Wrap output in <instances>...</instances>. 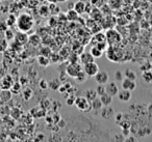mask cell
<instances>
[{
  "mask_svg": "<svg viewBox=\"0 0 152 142\" xmlns=\"http://www.w3.org/2000/svg\"><path fill=\"white\" fill-rule=\"evenodd\" d=\"M34 26V19L31 15L26 13L20 14L17 17V23L16 27L19 31L29 32Z\"/></svg>",
  "mask_w": 152,
  "mask_h": 142,
  "instance_id": "1",
  "label": "cell"
},
{
  "mask_svg": "<svg viewBox=\"0 0 152 142\" xmlns=\"http://www.w3.org/2000/svg\"><path fill=\"white\" fill-rule=\"evenodd\" d=\"M106 57L113 62H118L124 57V52L118 46H108L106 49Z\"/></svg>",
  "mask_w": 152,
  "mask_h": 142,
  "instance_id": "2",
  "label": "cell"
},
{
  "mask_svg": "<svg viewBox=\"0 0 152 142\" xmlns=\"http://www.w3.org/2000/svg\"><path fill=\"white\" fill-rule=\"evenodd\" d=\"M105 38L108 46H119V44L122 42V36L114 28H110L106 30Z\"/></svg>",
  "mask_w": 152,
  "mask_h": 142,
  "instance_id": "3",
  "label": "cell"
},
{
  "mask_svg": "<svg viewBox=\"0 0 152 142\" xmlns=\"http://www.w3.org/2000/svg\"><path fill=\"white\" fill-rule=\"evenodd\" d=\"M74 105H75L76 108L78 109L79 111H83V112H90V111L92 110L91 102H90L85 96L76 98L75 104Z\"/></svg>",
  "mask_w": 152,
  "mask_h": 142,
  "instance_id": "4",
  "label": "cell"
},
{
  "mask_svg": "<svg viewBox=\"0 0 152 142\" xmlns=\"http://www.w3.org/2000/svg\"><path fill=\"white\" fill-rule=\"evenodd\" d=\"M83 70V67H81L78 62L75 63H69L66 67V74L67 76L71 78H75L76 76L78 75L79 72H81Z\"/></svg>",
  "mask_w": 152,
  "mask_h": 142,
  "instance_id": "5",
  "label": "cell"
},
{
  "mask_svg": "<svg viewBox=\"0 0 152 142\" xmlns=\"http://www.w3.org/2000/svg\"><path fill=\"white\" fill-rule=\"evenodd\" d=\"M83 71L88 75V77H95V75L100 70H99V65L95 61H93V62L83 64Z\"/></svg>",
  "mask_w": 152,
  "mask_h": 142,
  "instance_id": "6",
  "label": "cell"
},
{
  "mask_svg": "<svg viewBox=\"0 0 152 142\" xmlns=\"http://www.w3.org/2000/svg\"><path fill=\"white\" fill-rule=\"evenodd\" d=\"M14 77L12 75H5L0 80V89L1 90H11L14 83Z\"/></svg>",
  "mask_w": 152,
  "mask_h": 142,
  "instance_id": "7",
  "label": "cell"
},
{
  "mask_svg": "<svg viewBox=\"0 0 152 142\" xmlns=\"http://www.w3.org/2000/svg\"><path fill=\"white\" fill-rule=\"evenodd\" d=\"M100 116L104 119H112L115 116V110L110 105L108 106H103L100 109Z\"/></svg>",
  "mask_w": 152,
  "mask_h": 142,
  "instance_id": "8",
  "label": "cell"
},
{
  "mask_svg": "<svg viewBox=\"0 0 152 142\" xmlns=\"http://www.w3.org/2000/svg\"><path fill=\"white\" fill-rule=\"evenodd\" d=\"M95 80L98 84L105 85L107 82H110V75L106 71H99L95 75Z\"/></svg>",
  "mask_w": 152,
  "mask_h": 142,
  "instance_id": "9",
  "label": "cell"
},
{
  "mask_svg": "<svg viewBox=\"0 0 152 142\" xmlns=\"http://www.w3.org/2000/svg\"><path fill=\"white\" fill-rule=\"evenodd\" d=\"M105 90H106V93H108L110 96H112L113 98L116 96L119 92V86L116 82H107L105 84Z\"/></svg>",
  "mask_w": 152,
  "mask_h": 142,
  "instance_id": "10",
  "label": "cell"
},
{
  "mask_svg": "<svg viewBox=\"0 0 152 142\" xmlns=\"http://www.w3.org/2000/svg\"><path fill=\"white\" fill-rule=\"evenodd\" d=\"M29 113L34 118H42V117H45L47 115V111L45 110V109H43L41 106H37V107L31 108Z\"/></svg>",
  "mask_w": 152,
  "mask_h": 142,
  "instance_id": "11",
  "label": "cell"
},
{
  "mask_svg": "<svg viewBox=\"0 0 152 142\" xmlns=\"http://www.w3.org/2000/svg\"><path fill=\"white\" fill-rule=\"evenodd\" d=\"M117 96H118L119 101H121V102H129L131 99V96H132V94H131V91L130 90H127V89H122V90H119L118 94H117Z\"/></svg>",
  "mask_w": 152,
  "mask_h": 142,
  "instance_id": "12",
  "label": "cell"
},
{
  "mask_svg": "<svg viewBox=\"0 0 152 142\" xmlns=\"http://www.w3.org/2000/svg\"><path fill=\"white\" fill-rule=\"evenodd\" d=\"M16 43L18 44L22 45L23 46L24 44L28 42V36H27V32H23V31H19L18 33L15 34V38H14Z\"/></svg>",
  "mask_w": 152,
  "mask_h": 142,
  "instance_id": "13",
  "label": "cell"
},
{
  "mask_svg": "<svg viewBox=\"0 0 152 142\" xmlns=\"http://www.w3.org/2000/svg\"><path fill=\"white\" fill-rule=\"evenodd\" d=\"M79 60L83 64H87V63L95 61V58L91 54V52H83L79 54Z\"/></svg>",
  "mask_w": 152,
  "mask_h": 142,
  "instance_id": "14",
  "label": "cell"
},
{
  "mask_svg": "<svg viewBox=\"0 0 152 142\" xmlns=\"http://www.w3.org/2000/svg\"><path fill=\"white\" fill-rule=\"evenodd\" d=\"M122 88L123 89H127V90H134L137 88V83H135V80H130L124 78V80L122 81Z\"/></svg>",
  "mask_w": 152,
  "mask_h": 142,
  "instance_id": "15",
  "label": "cell"
},
{
  "mask_svg": "<svg viewBox=\"0 0 152 142\" xmlns=\"http://www.w3.org/2000/svg\"><path fill=\"white\" fill-rule=\"evenodd\" d=\"M61 84V79H57V78H53V79L49 80L48 81V88H50L53 91H58V88Z\"/></svg>",
  "mask_w": 152,
  "mask_h": 142,
  "instance_id": "16",
  "label": "cell"
},
{
  "mask_svg": "<svg viewBox=\"0 0 152 142\" xmlns=\"http://www.w3.org/2000/svg\"><path fill=\"white\" fill-rule=\"evenodd\" d=\"M28 43H29L31 46L37 47L42 43V38H41V36H39L38 33L31 34V36H28Z\"/></svg>",
  "mask_w": 152,
  "mask_h": 142,
  "instance_id": "17",
  "label": "cell"
},
{
  "mask_svg": "<svg viewBox=\"0 0 152 142\" xmlns=\"http://www.w3.org/2000/svg\"><path fill=\"white\" fill-rule=\"evenodd\" d=\"M103 42H106V38H105V33H102V32H97L95 33V36H93L92 38V43H93V46L98 43H103Z\"/></svg>",
  "mask_w": 152,
  "mask_h": 142,
  "instance_id": "18",
  "label": "cell"
},
{
  "mask_svg": "<svg viewBox=\"0 0 152 142\" xmlns=\"http://www.w3.org/2000/svg\"><path fill=\"white\" fill-rule=\"evenodd\" d=\"M74 9L76 11V13L78 15H83V14L86 13V3L83 2V1H77V2L74 3Z\"/></svg>",
  "mask_w": 152,
  "mask_h": 142,
  "instance_id": "19",
  "label": "cell"
},
{
  "mask_svg": "<svg viewBox=\"0 0 152 142\" xmlns=\"http://www.w3.org/2000/svg\"><path fill=\"white\" fill-rule=\"evenodd\" d=\"M37 60H38L39 65H40V67H49V64L51 63L50 58H49V57H47V56H44V55H39Z\"/></svg>",
  "mask_w": 152,
  "mask_h": 142,
  "instance_id": "20",
  "label": "cell"
},
{
  "mask_svg": "<svg viewBox=\"0 0 152 142\" xmlns=\"http://www.w3.org/2000/svg\"><path fill=\"white\" fill-rule=\"evenodd\" d=\"M78 14L76 13V11L74 9H70L69 11L66 13V17H67V20L68 21H76V20L78 19Z\"/></svg>",
  "mask_w": 152,
  "mask_h": 142,
  "instance_id": "21",
  "label": "cell"
},
{
  "mask_svg": "<svg viewBox=\"0 0 152 142\" xmlns=\"http://www.w3.org/2000/svg\"><path fill=\"white\" fill-rule=\"evenodd\" d=\"M91 106H92V110L100 111V109L103 107V105H102L101 100H100L99 96H97V98L94 99L93 101H91Z\"/></svg>",
  "mask_w": 152,
  "mask_h": 142,
  "instance_id": "22",
  "label": "cell"
},
{
  "mask_svg": "<svg viewBox=\"0 0 152 142\" xmlns=\"http://www.w3.org/2000/svg\"><path fill=\"white\" fill-rule=\"evenodd\" d=\"M99 98H100V100H101V103L103 106H108V105H110L113 102V96H110L108 93H106V92L104 94H102V96H100Z\"/></svg>",
  "mask_w": 152,
  "mask_h": 142,
  "instance_id": "23",
  "label": "cell"
},
{
  "mask_svg": "<svg viewBox=\"0 0 152 142\" xmlns=\"http://www.w3.org/2000/svg\"><path fill=\"white\" fill-rule=\"evenodd\" d=\"M85 96L88 99V100L91 102L94 99H96L98 96L97 92H96V89H93V88H90V89H87L85 91Z\"/></svg>",
  "mask_w": 152,
  "mask_h": 142,
  "instance_id": "24",
  "label": "cell"
},
{
  "mask_svg": "<svg viewBox=\"0 0 152 142\" xmlns=\"http://www.w3.org/2000/svg\"><path fill=\"white\" fill-rule=\"evenodd\" d=\"M32 96H34V91L29 87L24 88L23 91H22V98H23L24 101H29L32 98Z\"/></svg>",
  "mask_w": 152,
  "mask_h": 142,
  "instance_id": "25",
  "label": "cell"
},
{
  "mask_svg": "<svg viewBox=\"0 0 152 142\" xmlns=\"http://www.w3.org/2000/svg\"><path fill=\"white\" fill-rule=\"evenodd\" d=\"M142 79L145 83H151L152 82V71H145L142 72Z\"/></svg>",
  "mask_w": 152,
  "mask_h": 142,
  "instance_id": "26",
  "label": "cell"
},
{
  "mask_svg": "<svg viewBox=\"0 0 152 142\" xmlns=\"http://www.w3.org/2000/svg\"><path fill=\"white\" fill-rule=\"evenodd\" d=\"M74 79L76 80V82L77 83H79V84H81V83H83V82H86L87 81V79H88V75L85 73V71H81V72H79L78 73V75L76 76Z\"/></svg>",
  "mask_w": 152,
  "mask_h": 142,
  "instance_id": "27",
  "label": "cell"
},
{
  "mask_svg": "<svg viewBox=\"0 0 152 142\" xmlns=\"http://www.w3.org/2000/svg\"><path fill=\"white\" fill-rule=\"evenodd\" d=\"M91 54L94 56V58H99V57H101L102 56V54H103V51L101 50V49H99L98 47H96V46H93L91 48Z\"/></svg>",
  "mask_w": 152,
  "mask_h": 142,
  "instance_id": "28",
  "label": "cell"
},
{
  "mask_svg": "<svg viewBox=\"0 0 152 142\" xmlns=\"http://www.w3.org/2000/svg\"><path fill=\"white\" fill-rule=\"evenodd\" d=\"M123 4V0H110L108 1V5L112 9H120Z\"/></svg>",
  "mask_w": 152,
  "mask_h": 142,
  "instance_id": "29",
  "label": "cell"
},
{
  "mask_svg": "<svg viewBox=\"0 0 152 142\" xmlns=\"http://www.w3.org/2000/svg\"><path fill=\"white\" fill-rule=\"evenodd\" d=\"M124 75H125V78L130 79V80H137V73L131 69H127L126 71L124 72Z\"/></svg>",
  "mask_w": 152,
  "mask_h": 142,
  "instance_id": "30",
  "label": "cell"
},
{
  "mask_svg": "<svg viewBox=\"0 0 152 142\" xmlns=\"http://www.w3.org/2000/svg\"><path fill=\"white\" fill-rule=\"evenodd\" d=\"M21 88H22V84L20 83V81H14L13 86H12V88H11V91L13 92V93L17 94L20 92Z\"/></svg>",
  "mask_w": 152,
  "mask_h": 142,
  "instance_id": "31",
  "label": "cell"
},
{
  "mask_svg": "<svg viewBox=\"0 0 152 142\" xmlns=\"http://www.w3.org/2000/svg\"><path fill=\"white\" fill-rule=\"evenodd\" d=\"M15 34L16 33H14V31L11 29V27L7 28V29L4 31L5 40H7V42H12V41H14V38H15Z\"/></svg>",
  "mask_w": 152,
  "mask_h": 142,
  "instance_id": "32",
  "label": "cell"
},
{
  "mask_svg": "<svg viewBox=\"0 0 152 142\" xmlns=\"http://www.w3.org/2000/svg\"><path fill=\"white\" fill-rule=\"evenodd\" d=\"M5 22H7V26H9V27L16 26V23H17V17H16L15 15H13V14H11Z\"/></svg>",
  "mask_w": 152,
  "mask_h": 142,
  "instance_id": "33",
  "label": "cell"
},
{
  "mask_svg": "<svg viewBox=\"0 0 152 142\" xmlns=\"http://www.w3.org/2000/svg\"><path fill=\"white\" fill-rule=\"evenodd\" d=\"M51 104H52V101L50 99H45L42 102L40 103V106L42 107L43 109H45L46 111H48L49 109H51Z\"/></svg>",
  "mask_w": 152,
  "mask_h": 142,
  "instance_id": "34",
  "label": "cell"
},
{
  "mask_svg": "<svg viewBox=\"0 0 152 142\" xmlns=\"http://www.w3.org/2000/svg\"><path fill=\"white\" fill-rule=\"evenodd\" d=\"M51 53H52L51 48L49 46H47V45L43 46L42 48H41V50H40V55H44V56H47V57L50 56Z\"/></svg>",
  "mask_w": 152,
  "mask_h": 142,
  "instance_id": "35",
  "label": "cell"
},
{
  "mask_svg": "<svg viewBox=\"0 0 152 142\" xmlns=\"http://www.w3.org/2000/svg\"><path fill=\"white\" fill-rule=\"evenodd\" d=\"M68 60H69V63H75L78 62L79 60V54H77L76 52H72L71 54L68 56Z\"/></svg>",
  "mask_w": 152,
  "mask_h": 142,
  "instance_id": "36",
  "label": "cell"
},
{
  "mask_svg": "<svg viewBox=\"0 0 152 142\" xmlns=\"http://www.w3.org/2000/svg\"><path fill=\"white\" fill-rule=\"evenodd\" d=\"M49 11H50V14H52V15H56V14L61 13V9L56 5V3H49Z\"/></svg>",
  "mask_w": 152,
  "mask_h": 142,
  "instance_id": "37",
  "label": "cell"
},
{
  "mask_svg": "<svg viewBox=\"0 0 152 142\" xmlns=\"http://www.w3.org/2000/svg\"><path fill=\"white\" fill-rule=\"evenodd\" d=\"M11 116L13 117V118H15V119L20 118V117L22 116V110H21V109H19V108H14L13 110H12V112H11Z\"/></svg>",
  "mask_w": 152,
  "mask_h": 142,
  "instance_id": "38",
  "label": "cell"
},
{
  "mask_svg": "<svg viewBox=\"0 0 152 142\" xmlns=\"http://www.w3.org/2000/svg\"><path fill=\"white\" fill-rule=\"evenodd\" d=\"M39 14H40L42 17H46L50 14V11H49V7H46V5H42V7L39 9Z\"/></svg>",
  "mask_w": 152,
  "mask_h": 142,
  "instance_id": "39",
  "label": "cell"
},
{
  "mask_svg": "<svg viewBox=\"0 0 152 142\" xmlns=\"http://www.w3.org/2000/svg\"><path fill=\"white\" fill-rule=\"evenodd\" d=\"M76 96L75 94H68V96H66V103H67L68 106H73L75 104Z\"/></svg>",
  "mask_w": 152,
  "mask_h": 142,
  "instance_id": "40",
  "label": "cell"
},
{
  "mask_svg": "<svg viewBox=\"0 0 152 142\" xmlns=\"http://www.w3.org/2000/svg\"><path fill=\"white\" fill-rule=\"evenodd\" d=\"M114 77H115V80H116V81L122 82L123 80H124V78H125V75H124V73H123L122 71H116V72H115Z\"/></svg>",
  "mask_w": 152,
  "mask_h": 142,
  "instance_id": "41",
  "label": "cell"
},
{
  "mask_svg": "<svg viewBox=\"0 0 152 142\" xmlns=\"http://www.w3.org/2000/svg\"><path fill=\"white\" fill-rule=\"evenodd\" d=\"M114 118H115V121H116V123H117V125H118L119 122H121V121H122L123 119L126 118V117H125V114H124V113H122V112H118V113H115Z\"/></svg>",
  "mask_w": 152,
  "mask_h": 142,
  "instance_id": "42",
  "label": "cell"
},
{
  "mask_svg": "<svg viewBox=\"0 0 152 142\" xmlns=\"http://www.w3.org/2000/svg\"><path fill=\"white\" fill-rule=\"evenodd\" d=\"M9 48V43L5 40H0V53L1 52H5Z\"/></svg>",
  "mask_w": 152,
  "mask_h": 142,
  "instance_id": "43",
  "label": "cell"
},
{
  "mask_svg": "<svg viewBox=\"0 0 152 142\" xmlns=\"http://www.w3.org/2000/svg\"><path fill=\"white\" fill-rule=\"evenodd\" d=\"M96 89V92H97L98 96H102V94H104L106 92L105 90V85H103V84H98V86L95 88Z\"/></svg>",
  "mask_w": 152,
  "mask_h": 142,
  "instance_id": "44",
  "label": "cell"
},
{
  "mask_svg": "<svg viewBox=\"0 0 152 142\" xmlns=\"http://www.w3.org/2000/svg\"><path fill=\"white\" fill-rule=\"evenodd\" d=\"M49 58H50V61L53 63H57L59 61V59L61 58V55H59V53L57 54V53H51V55L49 56Z\"/></svg>",
  "mask_w": 152,
  "mask_h": 142,
  "instance_id": "45",
  "label": "cell"
},
{
  "mask_svg": "<svg viewBox=\"0 0 152 142\" xmlns=\"http://www.w3.org/2000/svg\"><path fill=\"white\" fill-rule=\"evenodd\" d=\"M151 67H152L151 63H150L149 61H145V62L141 64L140 70H141L142 72H145V71H149V70H151Z\"/></svg>",
  "mask_w": 152,
  "mask_h": 142,
  "instance_id": "46",
  "label": "cell"
},
{
  "mask_svg": "<svg viewBox=\"0 0 152 142\" xmlns=\"http://www.w3.org/2000/svg\"><path fill=\"white\" fill-rule=\"evenodd\" d=\"M61 104L56 101H52V104H51V109L53 110V112H57L58 109H61Z\"/></svg>",
  "mask_w": 152,
  "mask_h": 142,
  "instance_id": "47",
  "label": "cell"
},
{
  "mask_svg": "<svg viewBox=\"0 0 152 142\" xmlns=\"http://www.w3.org/2000/svg\"><path fill=\"white\" fill-rule=\"evenodd\" d=\"M91 3L95 7H98V9H100V7H101L102 5L104 4V0H91Z\"/></svg>",
  "mask_w": 152,
  "mask_h": 142,
  "instance_id": "48",
  "label": "cell"
},
{
  "mask_svg": "<svg viewBox=\"0 0 152 142\" xmlns=\"http://www.w3.org/2000/svg\"><path fill=\"white\" fill-rule=\"evenodd\" d=\"M39 86H40L41 89H47L48 88V81L45 79H41L39 82Z\"/></svg>",
  "mask_w": 152,
  "mask_h": 142,
  "instance_id": "49",
  "label": "cell"
},
{
  "mask_svg": "<svg viewBox=\"0 0 152 142\" xmlns=\"http://www.w3.org/2000/svg\"><path fill=\"white\" fill-rule=\"evenodd\" d=\"M57 22H58V18H55V16H53V17H51L50 19H49L48 24L50 26H56Z\"/></svg>",
  "mask_w": 152,
  "mask_h": 142,
  "instance_id": "50",
  "label": "cell"
},
{
  "mask_svg": "<svg viewBox=\"0 0 152 142\" xmlns=\"http://www.w3.org/2000/svg\"><path fill=\"white\" fill-rule=\"evenodd\" d=\"M61 114L58 112H53V115H52V119H53V123H57L61 119Z\"/></svg>",
  "mask_w": 152,
  "mask_h": 142,
  "instance_id": "51",
  "label": "cell"
},
{
  "mask_svg": "<svg viewBox=\"0 0 152 142\" xmlns=\"http://www.w3.org/2000/svg\"><path fill=\"white\" fill-rule=\"evenodd\" d=\"M7 28H10V27L7 26V22H2V23H0V30H1V31L4 32L5 30L7 29Z\"/></svg>",
  "mask_w": 152,
  "mask_h": 142,
  "instance_id": "52",
  "label": "cell"
},
{
  "mask_svg": "<svg viewBox=\"0 0 152 142\" xmlns=\"http://www.w3.org/2000/svg\"><path fill=\"white\" fill-rule=\"evenodd\" d=\"M56 125H57V127H58L59 129H61V128H65L66 127V121L64 120L63 118H61V119H59V121L56 123Z\"/></svg>",
  "mask_w": 152,
  "mask_h": 142,
  "instance_id": "53",
  "label": "cell"
},
{
  "mask_svg": "<svg viewBox=\"0 0 152 142\" xmlns=\"http://www.w3.org/2000/svg\"><path fill=\"white\" fill-rule=\"evenodd\" d=\"M122 134L125 136V138H126V137H128V136L131 134L130 129H122Z\"/></svg>",
  "mask_w": 152,
  "mask_h": 142,
  "instance_id": "54",
  "label": "cell"
},
{
  "mask_svg": "<svg viewBox=\"0 0 152 142\" xmlns=\"http://www.w3.org/2000/svg\"><path fill=\"white\" fill-rule=\"evenodd\" d=\"M115 139H116V140H121V141H124L126 138H125V136L122 134V135H119V136L116 135V136H115Z\"/></svg>",
  "mask_w": 152,
  "mask_h": 142,
  "instance_id": "55",
  "label": "cell"
},
{
  "mask_svg": "<svg viewBox=\"0 0 152 142\" xmlns=\"http://www.w3.org/2000/svg\"><path fill=\"white\" fill-rule=\"evenodd\" d=\"M147 112L150 116H152V104H149L147 106Z\"/></svg>",
  "mask_w": 152,
  "mask_h": 142,
  "instance_id": "56",
  "label": "cell"
},
{
  "mask_svg": "<svg viewBox=\"0 0 152 142\" xmlns=\"http://www.w3.org/2000/svg\"><path fill=\"white\" fill-rule=\"evenodd\" d=\"M126 140H127V141H135V138L129 135L128 137H126Z\"/></svg>",
  "mask_w": 152,
  "mask_h": 142,
  "instance_id": "57",
  "label": "cell"
},
{
  "mask_svg": "<svg viewBox=\"0 0 152 142\" xmlns=\"http://www.w3.org/2000/svg\"><path fill=\"white\" fill-rule=\"evenodd\" d=\"M39 139H45V136L44 135H41V134H40V135L37 136V140H39Z\"/></svg>",
  "mask_w": 152,
  "mask_h": 142,
  "instance_id": "58",
  "label": "cell"
},
{
  "mask_svg": "<svg viewBox=\"0 0 152 142\" xmlns=\"http://www.w3.org/2000/svg\"><path fill=\"white\" fill-rule=\"evenodd\" d=\"M47 1H48L49 3H57V2H58L57 0H47Z\"/></svg>",
  "mask_w": 152,
  "mask_h": 142,
  "instance_id": "59",
  "label": "cell"
},
{
  "mask_svg": "<svg viewBox=\"0 0 152 142\" xmlns=\"http://www.w3.org/2000/svg\"><path fill=\"white\" fill-rule=\"evenodd\" d=\"M79 1H83V2H85V3L91 2V0H79Z\"/></svg>",
  "mask_w": 152,
  "mask_h": 142,
  "instance_id": "60",
  "label": "cell"
},
{
  "mask_svg": "<svg viewBox=\"0 0 152 142\" xmlns=\"http://www.w3.org/2000/svg\"><path fill=\"white\" fill-rule=\"evenodd\" d=\"M58 2H66V1H68V0H57Z\"/></svg>",
  "mask_w": 152,
  "mask_h": 142,
  "instance_id": "61",
  "label": "cell"
},
{
  "mask_svg": "<svg viewBox=\"0 0 152 142\" xmlns=\"http://www.w3.org/2000/svg\"><path fill=\"white\" fill-rule=\"evenodd\" d=\"M2 1H3V0H0V2H2Z\"/></svg>",
  "mask_w": 152,
  "mask_h": 142,
  "instance_id": "62",
  "label": "cell"
}]
</instances>
